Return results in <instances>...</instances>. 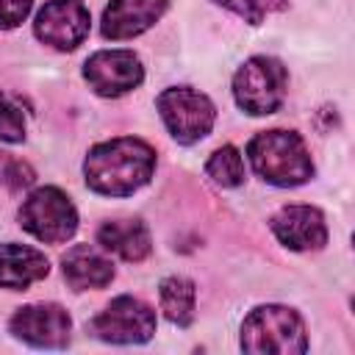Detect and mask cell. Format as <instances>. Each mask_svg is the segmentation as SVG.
Here are the masks:
<instances>
[{
    "label": "cell",
    "mask_w": 355,
    "mask_h": 355,
    "mask_svg": "<svg viewBox=\"0 0 355 355\" xmlns=\"http://www.w3.org/2000/svg\"><path fill=\"white\" fill-rule=\"evenodd\" d=\"M155 172V150L133 136L100 141L83 161L86 186L103 197H130L150 183Z\"/></svg>",
    "instance_id": "1"
},
{
    "label": "cell",
    "mask_w": 355,
    "mask_h": 355,
    "mask_svg": "<svg viewBox=\"0 0 355 355\" xmlns=\"http://www.w3.org/2000/svg\"><path fill=\"white\" fill-rule=\"evenodd\" d=\"M247 158L258 178L272 186H300L313 178V161L300 133L294 130H263L250 139Z\"/></svg>",
    "instance_id": "2"
},
{
    "label": "cell",
    "mask_w": 355,
    "mask_h": 355,
    "mask_svg": "<svg viewBox=\"0 0 355 355\" xmlns=\"http://www.w3.org/2000/svg\"><path fill=\"white\" fill-rule=\"evenodd\" d=\"M244 352L300 355L308 349V336L300 313L286 305H258L241 322Z\"/></svg>",
    "instance_id": "3"
},
{
    "label": "cell",
    "mask_w": 355,
    "mask_h": 355,
    "mask_svg": "<svg viewBox=\"0 0 355 355\" xmlns=\"http://www.w3.org/2000/svg\"><path fill=\"white\" fill-rule=\"evenodd\" d=\"M286 67L272 55H252L233 75V97L250 116L275 114L286 100Z\"/></svg>",
    "instance_id": "4"
},
{
    "label": "cell",
    "mask_w": 355,
    "mask_h": 355,
    "mask_svg": "<svg viewBox=\"0 0 355 355\" xmlns=\"http://www.w3.org/2000/svg\"><path fill=\"white\" fill-rule=\"evenodd\" d=\"M22 230H28L33 239L44 244H61L75 236L78 230V211L72 200L55 189V186H39L33 189L17 214Z\"/></svg>",
    "instance_id": "5"
},
{
    "label": "cell",
    "mask_w": 355,
    "mask_h": 355,
    "mask_svg": "<svg viewBox=\"0 0 355 355\" xmlns=\"http://www.w3.org/2000/svg\"><path fill=\"white\" fill-rule=\"evenodd\" d=\"M158 114L166 125V130L172 133L175 141L180 144H194L200 139H205L216 122V108L214 103L191 89V86H172L164 89L155 100Z\"/></svg>",
    "instance_id": "6"
},
{
    "label": "cell",
    "mask_w": 355,
    "mask_h": 355,
    "mask_svg": "<svg viewBox=\"0 0 355 355\" xmlns=\"http://www.w3.org/2000/svg\"><path fill=\"white\" fill-rule=\"evenodd\" d=\"M86 330L108 344H144L155 333V311L147 302L122 294L111 300L105 311H100L89 322Z\"/></svg>",
    "instance_id": "7"
},
{
    "label": "cell",
    "mask_w": 355,
    "mask_h": 355,
    "mask_svg": "<svg viewBox=\"0 0 355 355\" xmlns=\"http://www.w3.org/2000/svg\"><path fill=\"white\" fill-rule=\"evenodd\" d=\"M83 78L100 97H122L141 86L144 67L133 50H97L83 64Z\"/></svg>",
    "instance_id": "8"
},
{
    "label": "cell",
    "mask_w": 355,
    "mask_h": 355,
    "mask_svg": "<svg viewBox=\"0 0 355 355\" xmlns=\"http://www.w3.org/2000/svg\"><path fill=\"white\" fill-rule=\"evenodd\" d=\"M89 8L83 0H47L33 22V33L39 42L55 50H75L89 36Z\"/></svg>",
    "instance_id": "9"
},
{
    "label": "cell",
    "mask_w": 355,
    "mask_h": 355,
    "mask_svg": "<svg viewBox=\"0 0 355 355\" xmlns=\"http://www.w3.org/2000/svg\"><path fill=\"white\" fill-rule=\"evenodd\" d=\"M11 333L17 338H22L31 347H42V349H61L69 341V330H72V319L69 313L55 305V302H33L19 308L11 322H8Z\"/></svg>",
    "instance_id": "10"
},
{
    "label": "cell",
    "mask_w": 355,
    "mask_h": 355,
    "mask_svg": "<svg viewBox=\"0 0 355 355\" xmlns=\"http://www.w3.org/2000/svg\"><path fill=\"white\" fill-rule=\"evenodd\" d=\"M272 233L280 244L297 252L322 250L327 244V225L319 208L313 205H286L269 219Z\"/></svg>",
    "instance_id": "11"
},
{
    "label": "cell",
    "mask_w": 355,
    "mask_h": 355,
    "mask_svg": "<svg viewBox=\"0 0 355 355\" xmlns=\"http://www.w3.org/2000/svg\"><path fill=\"white\" fill-rule=\"evenodd\" d=\"M166 6L169 0H111L103 11L100 33L111 42L133 39L153 28L164 17Z\"/></svg>",
    "instance_id": "12"
},
{
    "label": "cell",
    "mask_w": 355,
    "mask_h": 355,
    "mask_svg": "<svg viewBox=\"0 0 355 355\" xmlns=\"http://www.w3.org/2000/svg\"><path fill=\"white\" fill-rule=\"evenodd\" d=\"M61 272L64 280L75 288V291H86V288H103L114 280V266L111 261L97 252L92 244H75L64 252L61 258Z\"/></svg>",
    "instance_id": "13"
},
{
    "label": "cell",
    "mask_w": 355,
    "mask_h": 355,
    "mask_svg": "<svg viewBox=\"0 0 355 355\" xmlns=\"http://www.w3.org/2000/svg\"><path fill=\"white\" fill-rule=\"evenodd\" d=\"M50 263L47 258L25 244H0V286L11 288V291H22L31 283L47 277Z\"/></svg>",
    "instance_id": "14"
},
{
    "label": "cell",
    "mask_w": 355,
    "mask_h": 355,
    "mask_svg": "<svg viewBox=\"0 0 355 355\" xmlns=\"http://www.w3.org/2000/svg\"><path fill=\"white\" fill-rule=\"evenodd\" d=\"M97 244L122 261H144L150 255V230L141 219H108L97 230Z\"/></svg>",
    "instance_id": "15"
},
{
    "label": "cell",
    "mask_w": 355,
    "mask_h": 355,
    "mask_svg": "<svg viewBox=\"0 0 355 355\" xmlns=\"http://www.w3.org/2000/svg\"><path fill=\"white\" fill-rule=\"evenodd\" d=\"M158 302H161V311L164 316L178 324V327H189L191 319H194V302H197V288L189 277H180V275H172V277H164L161 286H158Z\"/></svg>",
    "instance_id": "16"
},
{
    "label": "cell",
    "mask_w": 355,
    "mask_h": 355,
    "mask_svg": "<svg viewBox=\"0 0 355 355\" xmlns=\"http://www.w3.org/2000/svg\"><path fill=\"white\" fill-rule=\"evenodd\" d=\"M205 172L225 189H233V186H241L244 183V161H241V153L233 147V144H225L219 150L211 153L208 164H205Z\"/></svg>",
    "instance_id": "17"
},
{
    "label": "cell",
    "mask_w": 355,
    "mask_h": 355,
    "mask_svg": "<svg viewBox=\"0 0 355 355\" xmlns=\"http://www.w3.org/2000/svg\"><path fill=\"white\" fill-rule=\"evenodd\" d=\"M214 3H219L222 8L239 14L250 25H261L269 14H277V11L288 8V0H214Z\"/></svg>",
    "instance_id": "18"
},
{
    "label": "cell",
    "mask_w": 355,
    "mask_h": 355,
    "mask_svg": "<svg viewBox=\"0 0 355 355\" xmlns=\"http://www.w3.org/2000/svg\"><path fill=\"white\" fill-rule=\"evenodd\" d=\"M22 139H25V114L6 92H0V141L17 144Z\"/></svg>",
    "instance_id": "19"
},
{
    "label": "cell",
    "mask_w": 355,
    "mask_h": 355,
    "mask_svg": "<svg viewBox=\"0 0 355 355\" xmlns=\"http://www.w3.org/2000/svg\"><path fill=\"white\" fill-rule=\"evenodd\" d=\"M31 183H33V169L25 161L14 158L11 153L0 150V186H6L11 191H19Z\"/></svg>",
    "instance_id": "20"
},
{
    "label": "cell",
    "mask_w": 355,
    "mask_h": 355,
    "mask_svg": "<svg viewBox=\"0 0 355 355\" xmlns=\"http://www.w3.org/2000/svg\"><path fill=\"white\" fill-rule=\"evenodd\" d=\"M33 0H0V31L17 28L31 14Z\"/></svg>",
    "instance_id": "21"
}]
</instances>
